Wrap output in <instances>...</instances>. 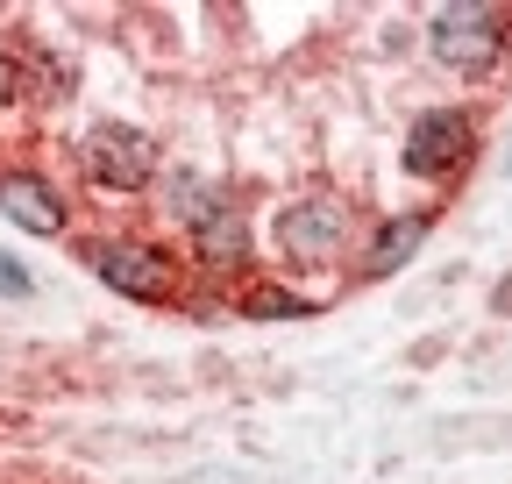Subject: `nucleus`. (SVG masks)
Returning <instances> with one entry per match:
<instances>
[{
  "label": "nucleus",
  "mask_w": 512,
  "mask_h": 484,
  "mask_svg": "<svg viewBox=\"0 0 512 484\" xmlns=\"http://www.w3.org/2000/svg\"><path fill=\"white\" fill-rule=\"evenodd\" d=\"M79 157H86V178L100 193H143L157 178V143L143 129H128V121H100Z\"/></svg>",
  "instance_id": "1"
},
{
  "label": "nucleus",
  "mask_w": 512,
  "mask_h": 484,
  "mask_svg": "<svg viewBox=\"0 0 512 484\" xmlns=\"http://www.w3.org/2000/svg\"><path fill=\"white\" fill-rule=\"evenodd\" d=\"M0 285H8V292H29V271H22L15 257H0Z\"/></svg>",
  "instance_id": "10"
},
{
  "label": "nucleus",
  "mask_w": 512,
  "mask_h": 484,
  "mask_svg": "<svg viewBox=\"0 0 512 484\" xmlns=\"http://www.w3.org/2000/svg\"><path fill=\"white\" fill-rule=\"evenodd\" d=\"M342 235H349V207H342V200H299V207L278 214L285 257H306V264L335 257V250H342Z\"/></svg>",
  "instance_id": "5"
},
{
  "label": "nucleus",
  "mask_w": 512,
  "mask_h": 484,
  "mask_svg": "<svg viewBox=\"0 0 512 484\" xmlns=\"http://www.w3.org/2000/svg\"><path fill=\"white\" fill-rule=\"evenodd\" d=\"M427 43H434L441 65L484 72V65H498V15L491 8H441L427 22Z\"/></svg>",
  "instance_id": "4"
},
{
  "label": "nucleus",
  "mask_w": 512,
  "mask_h": 484,
  "mask_svg": "<svg viewBox=\"0 0 512 484\" xmlns=\"http://www.w3.org/2000/svg\"><path fill=\"white\" fill-rule=\"evenodd\" d=\"M470 150H477L470 114L434 107V114L413 121V136H406V171H413V178H448V171H463V164H470Z\"/></svg>",
  "instance_id": "2"
},
{
  "label": "nucleus",
  "mask_w": 512,
  "mask_h": 484,
  "mask_svg": "<svg viewBox=\"0 0 512 484\" xmlns=\"http://www.w3.org/2000/svg\"><path fill=\"white\" fill-rule=\"evenodd\" d=\"M0 214L22 221L29 235H57L64 228V200H57L50 178H36V171H0Z\"/></svg>",
  "instance_id": "6"
},
{
  "label": "nucleus",
  "mask_w": 512,
  "mask_h": 484,
  "mask_svg": "<svg viewBox=\"0 0 512 484\" xmlns=\"http://www.w3.org/2000/svg\"><path fill=\"white\" fill-rule=\"evenodd\" d=\"M15 93H22V72H15V65H8V57H0V107H8V100H15Z\"/></svg>",
  "instance_id": "11"
},
{
  "label": "nucleus",
  "mask_w": 512,
  "mask_h": 484,
  "mask_svg": "<svg viewBox=\"0 0 512 484\" xmlns=\"http://www.w3.org/2000/svg\"><path fill=\"white\" fill-rule=\"evenodd\" d=\"M192 228H200V257H207V264H242V221L228 214V200H221L207 221H192Z\"/></svg>",
  "instance_id": "8"
},
{
  "label": "nucleus",
  "mask_w": 512,
  "mask_h": 484,
  "mask_svg": "<svg viewBox=\"0 0 512 484\" xmlns=\"http://www.w3.org/2000/svg\"><path fill=\"white\" fill-rule=\"evenodd\" d=\"M86 264L100 285H114L128 299H171V257L150 250V242H93Z\"/></svg>",
  "instance_id": "3"
},
{
  "label": "nucleus",
  "mask_w": 512,
  "mask_h": 484,
  "mask_svg": "<svg viewBox=\"0 0 512 484\" xmlns=\"http://www.w3.org/2000/svg\"><path fill=\"white\" fill-rule=\"evenodd\" d=\"M420 235H427V214L384 221V228H377V242H370V257H363V271H399V264L420 250Z\"/></svg>",
  "instance_id": "7"
},
{
  "label": "nucleus",
  "mask_w": 512,
  "mask_h": 484,
  "mask_svg": "<svg viewBox=\"0 0 512 484\" xmlns=\"http://www.w3.org/2000/svg\"><path fill=\"white\" fill-rule=\"evenodd\" d=\"M249 314H313V299H299V292H249Z\"/></svg>",
  "instance_id": "9"
}]
</instances>
